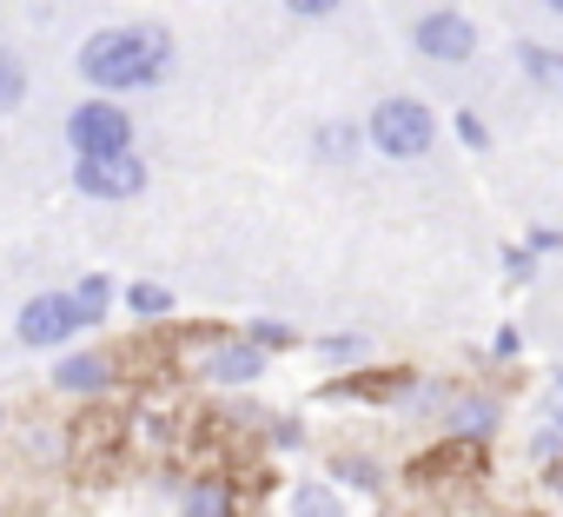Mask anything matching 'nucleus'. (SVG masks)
<instances>
[{
    "label": "nucleus",
    "instance_id": "f257e3e1",
    "mask_svg": "<svg viewBox=\"0 0 563 517\" xmlns=\"http://www.w3.org/2000/svg\"><path fill=\"white\" fill-rule=\"evenodd\" d=\"M166 67H173V34L153 28V21L100 28V34L80 47V74H87V87H100V100H113V94H140V87H159Z\"/></svg>",
    "mask_w": 563,
    "mask_h": 517
},
{
    "label": "nucleus",
    "instance_id": "f03ea898",
    "mask_svg": "<svg viewBox=\"0 0 563 517\" xmlns=\"http://www.w3.org/2000/svg\"><path fill=\"white\" fill-rule=\"evenodd\" d=\"M365 140H372L378 153H391V160H418V153H431L438 120H431L424 100H405V94H398V100H378V107H372Z\"/></svg>",
    "mask_w": 563,
    "mask_h": 517
},
{
    "label": "nucleus",
    "instance_id": "7ed1b4c3",
    "mask_svg": "<svg viewBox=\"0 0 563 517\" xmlns=\"http://www.w3.org/2000/svg\"><path fill=\"white\" fill-rule=\"evenodd\" d=\"M87 326H100L74 293H41V299H27L21 306V319H14V332H21V345H41V352H54V345H67L74 332H87Z\"/></svg>",
    "mask_w": 563,
    "mask_h": 517
},
{
    "label": "nucleus",
    "instance_id": "20e7f679",
    "mask_svg": "<svg viewBox=\"0 0 563 517\" xmlns=\"http://www.w3.org/2000/svg\"><path fill=\"white\" fill-rule=\"evenodd\" d=\"M67 146H74V160L133 153V120H126L113 100H87V107H74V120H67Z\"/></svg>",
    "mask_w": 563,
    "mask_h": 517
},
{
    "label": "nucleus",
    "instance_id": "39448f33",
    "mask_svg": "<svg viewBox=\"0 0 563 517\" xmlns=\"http://www.w3.org/2000/svg\"><path fill=\"white\" fill-rule=\"evenodd\" d=\"M74 186H80L87 199H133V193H146V160H140V153L74 160Z\"/></svg>",
    "mask_w": 563,
    "mask_h": 517
},
{
    "label": "nucleus",
    "instance_id": "423d86ee",
    "mask_svg": "<svg viewBox=\"0 0 563 517\" xmlns=\"http://www.w3.org/2000/svg\"><path fill=\"white\" fill-rule=\"evenodd\" d=\"M411 47H418L424 61H471V54H477V28H471L464 14L438 8V14H424V21L411 28Z\"/></svg>",
    "mask_w": 563,
    "mask_h": 517
},
{
    "label": "nucleus",
    "instance_id": "0eeeda50",
    "mask_svg": "<svg viewBox=\"0 0 563 517\" xmlns=\"http://www.w3.org/2000/svg\"><path fill=\"white\" fill-rule=\"evenodd\" d=\"M54 385L74 392V398H93V392L113 385V359H100V352H67V359L54 365Z\"/></svg>",
    "mask_w": 563,
    "mask_h": 517
},
{
    "label": "nucleus",
    "instance_id": "6e6552de",
    "mask_svg": "<svg viewBox=\"0 0 563 517\" xmlns=\"http://www.w3.org/2000/svg\"><path fill=\"white\" fill-rule=\"evenodd\" d=\"M265 372V352H252L245 339H225V345H212V359H206V378L212 385H252Z\"/></svg>",
    "mask_w": 563,
    "mask_h": 517
},
{
    "label": "nucleus",
    "instance_id": "1a4fd4ad",
    "mask_svg": "<svg viewBox=\"0 0 563 517\" xmlns=\"http://www.w3.org/2000/svg\"><path fill=\"white\" fill-rule=\"evenodd\" d=\"M497 431V398H484V392H471V398H457L451 405V438H490Z\"/></svg>",
    "mask_w": 563,
    "mask_h": 517
},
{
    "label": "nucleus",
    "instance_id": "9d476101",
    "mask_svg": "<svg viewBox=\"0 0 563 517\" xmlns=\"http://www.w3.org/2000/svg\"><path fill=\"white\" fill-rule=\"evenodd\" d=\"M517 67H523V80H537V87H550V94H563V54H556V47H537V41H517Z\"/></svg>",
    "mask_w": 563,
    "mask_h": 517
},
{
    "label": "nucleus",
    "instance_id": "9b49d317",
    "mask_svg": "<svg viewBox=\"0 0 563 517\" xmlns=\"http://www.w3.org/2000/svg\"><path fill=\"white\" fill-rule=\"evenodd\" d=\"M292 517H345V497L332 484H292Z\"/></svg>",
    "mask_w": 563,
    "mask_h": 517
},
{
    "label": "nucleus",
    "instance_id": "f8f14e48",
    "mask_svg": "<svg viewBox=\"0 0 563 517\" xmlns=\"http://www.w3.org/2000/svg\"><path fill=\"white\" fill-rule=\"evenodd\" d=\"M179 510H186V517H232V491L206 477V484H192V491L179 497Z\"/></svg>",
    "mask_w": 563,
    "mask_h": 517
},
{
    "label": "nucleus",
    "instance_id": "ddd939ff",
    "mask_svg": "<svg viewBox=\"0 0 563 517\" xmlns=\"http://www.w3.org/2000/svg\"><path fill=\"white\" fill-rule=\"evenodd\" d=\"M21 100H27V74H21V61H14L8 47H0V113L21 107Z\"/></svg>",
    "mask_w": 563,
    "mask_h": 517
},
{
    "label": "nucleus",
    "instance_id": "4468645a",
    "mask_svg": "<svg viewBox=\"0 0 563 517\" xmlns=\"http://www.w3.org/2000/svg\"><path fill=\"white\" fill-rule=\"evenodd\" d=\"M126 306H133L140 319H166V312H173V293H166V286H126Z\"/></svg>",
    "mask_w": 563,
    "mask_h": 517
},
{
    "label": "nucleus",
    "instance_id": "2eb2a0df",
    "mask_svg": "<svg viewBox=\"0 0 563 517\" xmlns=\"http://www.w3.org/2000/svg\"><path fill=\"white\" fill-rule=\"evenodd\" d=\"M245 345H252V352H286V345H292V332L258 319V326H245Z\"/></svg>",
    "mask_w": 563,
    "mask_h": 517
},
{
    "label": "nucleus",
    "instance_id": "dca6fc26",
    "mask_svg": "<svg viewBox=\"0 0 563 517\" xmlns=\"http://www.w3.org/2000/svg\"><path fill=\"white\" fill-rule=\"evenodd\" d=\"M60 451H67V438H60V431H47V425H34V431H27V458H41V464H54Z\"/></svg>",
    "mask_w": 563,
    "mask_h": 517
},
{
    "label": "nucleus",
    "instance_id": "f3484780",
    "mask_svg": "<svg viewBox=\"0 0 563 517\" xmlns=\"http://www.w3.org/2000/svg\"><path fill=\"white\" fill-rule=\"evenodd\" d=\"M319 153H325V160H352V133H345V127H325V133H319Z\"/></svg>",
    "mask_w": 563,
    "mask_h": 517
},
{
    "label": "nucleus",
    "instance_id": "a211bd4d",
    "mask_svg": "<svg viewBox=\"0 0 563 517\" xmlns=\"http://www.w3.org/2000/svg\"><path fill=\"white\" fill-rule=\"evenodd\" d=\"M286 8H292V14H306V21H325V14H339V8H345V0H286Z\"/></svg>",
    "mask_w": 563,
    "mask_h": 517
},
{
    "label": "nucleus",
    "instance_id": "6ab92c4d",
    "mask_svg": "<svg viewBox=\"0 0 563 517\" xmlns=\"http://www.w3.org/2000/svg\"><path fill=\"white\" fill-rule=\"evenodd\" d=\"M556 451H563V431H537V438H530V458H543V464H550Z\"/></svg>",
    "mask_w": 563,
    "mask_h": 517
},
{
    "label": "nucleus",
    "instance_id": "aec40b11",
    "mask_svg": "<svg viewBox=\"0 0 563 517\" xmlns=\"http://www.w3.org/2000/svg\"><path fill=\"white\" fill-rule=\"evenodd\" d=\"M457 140H464V146H484V127H477V113H457Z\"/></svg>",
    "mask_w": 563,
    "mask_h": 517
},
{
    "label": "nucleus",
    "instance_id": "412c9836",
    "mask_svg": "<svg viewBox=\"0 0 563 517\" xmlns=\"http://www.w3.org/2000/svg\"><path fill=\"white\" fill-rule=\"evenodd\" d=\"M543 8H550V14H556V21H563V0H543Z\"/></svg>",
    "mask_w": 563,
    "mask_h": 517
},
{
    "label": "nucleus",
    "instance_id": "4be33fe9",
    "mask_svg": "<svg viewBox=\"0 0 563 517\" xmlns=\"http://www.w3.org/2000/svg\"><path fill=\"white\" fill-rule=\"evenodd\" d=\"M0 425H8V411H0Z\"/></svg>",
    "mask_w": 563,
    "mask_h": 517
},
{
    "label": "nucleus",
    "instance_id": "5701e85b",
    "mask_svg": "<svg viewBox=\"0 0 563 517\" xmlns=\"http://www.w3.org/2000/svg\"><path fill=\"white\" fill-rule=\"evenodd\" d=\"M556 385H563V378H556Z\"/></svg>",
    "mask_w": 563,
    "mask_h": 517
}]
</instances>
